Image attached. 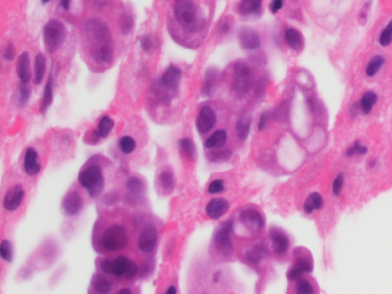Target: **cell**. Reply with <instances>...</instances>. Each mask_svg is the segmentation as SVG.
I'll return each mask as SVG.
<instances>
[{
	"instance_id": "cell-1",
	"label": "cell",
	"mask_w": 392,
	"mask_h": 294,
	"mask_svg": "<svg viewBox=\"0 0 392 294\" xmlns=\"http://www.w3.org/2000/svg\"><path fill=\"white\" fill-rule=\"evenodd\" d=\"M84 35L90 54L100 66L109 65L115 53L112 33L105 22L98 19H90L84 24Z\"/></svg>"
},
{
	"instance_id": "cell-2",
	"label": "cell",
	"mask_w": 392,
	"mask_h": 294,
	"mask_svg": "<svg viewBox=\"0 0 392 294\" xmlns=\"http://www.w3.org/2000/svg\"><path fill=\"white\" fill-rule=\"evenodd\" d=\"M174 15L180 25L187 32L198 31L202 26L203 20L199 16L193 0H175Z\"/></svg>"
},
{
	"instance_id": "cell-3",
	"label": "cell",
	"mask_w": 392,
	"mask_h": 294,
	"mask_svg": "<svg viewBox=\"0 0 392 294\" xmlns=\"http://www.w3.org/2000/svg\"><path fill=\"white\" fill-rule=\"evenodd\" d=\"M78 182L91 198H97L105 185L103 169L98 165H91L83 169L78 175Z\"/></svg>"
},
{
	"instance_id": "cell-4",
	"label": "cell",
	"mask_w": 392,
	"mask_h": 294,
	"mask_svg": "<svg viewBox=\"0 0 392 294\" xmlns=\"http://www.w3.org/2000/svg\"><path fill=\"white\" fill-rule=\"evenodd\" d=\"M129 242L128 231L123 225L113 224L104 230L100 244L106 252H119L125 249Z\"/></svg>"
},
{
	"instance_id": "cell-5",
	"label": "cell",
	"mask_w": 392,
	"mask_h": 294,
	"mask_svg": "<svg viewBox=\"0 0 392 294\" xmlns=\"http://www.w3.org/2000/svg\"><path fill=\"white\" fill-rule=\"evenodd\" d=\"M44 45L49 53H55L61 48L66 39V26L59 20H50L43 30Z\"/></svg>"
},
{
	"instance_id": "cell-6",
	"label": "cell",
	"mask_w": 392,
	"mask_h": 294,
	"mask_svg": "<svg viewBox=\"0 0 392 294\" xmlns=\"http://www.w3.org/2000/svg\"><path fill=\"white\" fill-rule=\"evenodd\" d=\"M254 83V73L245 62L235 63L233 70V90L238 95H246L252 89Z\"/></svg>"
},
{
	"instance_id": "cell-7",
	"label": "cell",
	"mask_w": 392,
	"mask_h": 294,
	"mask_svg": "<svg viewBox=\"0 0 392 294\" xmlns=\"http://www.w3.org/2000/svg\"><path fill=\"white\" fill-rule=\"evenodd\" d=\"M234 223L231 220H228L224 222L219 229L216 230L214 235V244H215L216 249L224 256H229L233 254L234 247L233 242H231V232H233Z\"/></svg>"
},
{
	"instance_id": "cell-8",
	"label": "cell",
	"mask_w": 392,
	"mask_h": 294,
	"mask_svg": "<svg viewBox=\"0 0 392 294\" xmlns=\"http://www.w3.org/2000/svg\"><path fill=\"white\" fill-rule=\"evenodd\" d=\"M138 273V266L132 260L127 256H117L115 260H112V271L110 275L122 279H132Z\"/></svg>"
},
{
	"instance_id": "cell-9",
	"label": "cell",
	"mask_w": 392,
	"mask_h": 294,
	"mask_svg": "<svg viewBox=\"0 0 392 294\" xmlns=\"http://www.w3.org/2000/svg\"><path fill=\"white\" fill-rule=\"evenodd\" d=\"M138 248L144 254H151L158 245V230L152 223L144 226L138 237Z\"/></svg>"
},
{
	"instance_id": "cell-10",
	"label": "cell",
	"mask_w": 392,
	"mask_h": 294,
	"mask_svg": "<svg viewBox=\"0 0 392 294\" xmlns=\"http://www.w3.org/2000/svg\"><path fill=\"white\" fill-rule=\"evenodd\" d=\"M217 122V115L212 107L204 105L199 109L198 115L196 119V128L200 135H206L210 130L214 129Z\"/></svg>"
},
{
	"instance_id": "cell-11",
	"label": "cell",
	"mask_w": 392,
	"mask_h": 294,
	"mask_svg": "<svg viewBox=\"0 0 392 294\" xmlns=\"http://www.w3.org/2000/svg\"><path fill=\"white\" fill-rule=\"evenodd\" d=\"M240 220L247 230L252 232H260L264 226V217L259 210L247 208L240 213Z\"/></svg>"
},
{
	"instance_id": "cell-12",
	"label": "cell",
	"mask_w": 392,
	"mask_h": 294,
	"mask_svg": "<svg viewBox=\"0 0 392 294\" xmlns=\"http://www.w3.org/2000/svg\"><path fill=\"white\" fill-rule=\"evenodd\" d=\"M181 78H182V72H181V69L179 67L172 65L165 70V73L162 74L159 82L161 83V85L167 91L174 96L176 93L177 89H179Z\"/></svg>"
},
{
	"instance_id": "cell-13",
	"label": "cell",
	"mask_w": 392,
	"mask_h": 294,
	"mask_svg": "<svg viewBox=\"0 0 392 294\" xmlns=\"http://www.w3.org/2000/svg\"><path fill=\"white\" fill-rule=\"evenodd\" d=\"M83 199L77 191H70L62 200V210L67 216H76L82 212Z\"/></svg>"
},
{
	"instance_id": "cell-14",
	"label": "cell",
	"mask_w": 392,
	"mask_h": 294,
	"mask_svg": "<svg viewBox=\"0 0 392 294\" xmlns=\"http://www.w3.org/2000/svg\"><path fill=\"white\" fill-rule=\"evenodd\" d=\"M23 199H25V189L22 188V185L18 184L6 192L4 196V208L7 212H15L21 207Z\"/></svg>"
},
{
	"instance_id": "cell-15",
	"label": "cell",
	"mask_w": 392,
	"mask_h": 294,
	"mask_svg": "<svg viewBox=\"0 0 392 294\" xmlns=\"http://www.w3.org/2000/svg\"><path fill=\"white\" fill-rule=\"evenodd\" d=\"M23 169H25L26 175L30 177H35L41 172L42 166L39 162L38 153L31 147L26 151L25 158H23Z\"/></svg>"
},
{
	"instance_id": "cell-16",
	"label": "cell",
	"mask_w": 392,
	"mask_h": 294,
	"mask_svg": "<svg viewBox=\"0 0 392 294\" xmlns=\"http://www.w3.org/2000/svg\"><path fill=\"white\" fill-rule=\"evenodd\" d=\"M229 209V202L223 198L212 199L206 205L205 213L206 215L212 220H219Z\"/></svg>"
},
{
	"instance_id": "cell-17",
	"label": "cell",
	"mask_w": 392,
	"mask_h": 294,
	"mask_svg": "<svg viewBox=\"0 0 392 294\" xmlns=\"http://www.w3.org/2000/svg\"><path fill=\"white\" fill-rule=\"evenodd\" d=\"M239 43L240 46L246 51H256L260 48L261 42L260 37L252 29L245 28L240 30L239 32Z\"/></svg>"
},
{
	"instance_id": "cell-18",
	"label": "cell",
	"mask_w": 392,
	"mask_h": 294,
	"mask_svg": "<svg viewBox=\"0 0 392 294\" xmlns=\"http://www.w3.org/2000/svg\"><path fill=\"white\" fill-rule=\"evenodd\" d=\"M270 240L271 245H273L274 253L277 255H282L289 249L290 240L287 238V236L283 231H281L279 229H273L270 231Z\"/></svg>"
},
{
	"instance_id": "cell-19",
	"label": "cell",
	"mask_w": 392,
	"mask_h": 294,
	"mask_svg": "<svg viewBox=\"0 0 392 294\" xmlns=\"http://www.w3.org/2000/svg\"><path fill=\"white\" fill-rule=\"evenodd\" d=\"M126 189H127V193H128L130 200H132V201H137V200H139L144 196V193H145V190H146V186H145V184H144L143 180L139 178V177L132 176V177H129V178L127 179Z\"/></svg>"
},
{
	"instance_id": "cell-20",
	"label": "cell",
	"mask_w": 392,
	"mask_h": 294,
	"mask_svg": "<svg viewBox=\"0 0 392 294\" xmlns=\"http://www.w3.org/2000/svg\"><path fill=\"white\" fill-rule=\"evenodd\" d=\"M18 77L23 84H29L31 79V66H30V56L28 52H23L19 56L18 66H16Z\"/></svg>"
},
{
	"instance_id": "cell-21",
	"label": "cell",
	"mask_w": 392,
	"mask_h": 294,
	"mask_svg": "<svg viewBox=\"0 0 392 294\" xmlns=\"http://www.w3.org/2000/svg\"><path fill=\"white\" fill-rule=\"evenodd\" d=\"M158 186L160 191L165 195H170L175 188V180H174V173L169 168L163 169L159 173L158 177Z\"/></svg>"
},
{
	"instance_id": "cell-22",
	"label": "cell",
	"mask_w": 392,
	"mask_h": 294,
	"mask_svg": "<svg viewBox=\"0 0 392 294\" xmlns=\"http://www.w3.org/2000/svg\"><path fill=\"white\" fill-rule=\"evenodd\" d=\"M227 140H228V133L226 130L223 129L216 130L213 135H210L209 138L205 140L204 146H205L206 149H209V151H212V149L222 148V147L226 145Z\"/></svg>"
},
{
	"instance_id": "cell-23",
	"label": "cell",
	"mask_w": 392,
	"mask_h": 294,
	"mask_svg": "<svg viewBox=\"0 0 392 294\" xmlns=\"http://www.w3.org/2000/svg\"><path fill=\"white\" fill-rule=\"evenodd\" d=\"M179 149L181 155L189 161H194L197 158V148L194 143L190 138H182L179 140Z\"/></svg>"
},
{
	"instance_id": "cell-24",
	"label": "cell",
	"mask_w": 392,
	"mask_h": 294,
	"mask_svg": "<svg viewBox=\"0 0 392 294\" xmlns=\"http://www.w3.org/2000/svg\"><path fill=\"white\" fill-rule=\"evenodd\" d=\"M251 123H252V118L249 113H244L240 115L236 124V131L237 136L240 140H245L249 137L250 130H251Z\"/></svg>"
},
{
	"instance_id": "cell-25",
	"label": "cell",
	"mask_w": 392,
	"mask_h": 294,
	"mask_svg": "<svg viewBox=\"0 0 392 294\" xmlns=\"http://www.w3.org/2000/svg\"><path fill=\"white\" fill-rule=\"evenodd\" d=\"M284 38L287 43V45L290 46L291 49H293L294 51H299L303 48L304 42H303V36L301 33L296 30L294 28H287L284 32Z\"/></svg>"
},
{
	"instance_id": "cell-26",
	"label": "cell",
	"mask_w": 392,
	"mask_h": 294,
	"mask_svg": "<svg viewBox=\"0 0 392 294\" xmlns=\"http://www.w3.org/2000/svg\"><path fill=\"white\" fill-rule=\"evenodd\" d=\"M114 125H115V122L114 120L110 118L108 115L103 116L102 119L99 120L98 125H97L96 130V136L98 138H107L109 136V133L112 132V130L114 129Z\"/></svg>"
},
{
	"instance_id": "cell-27",
	"label": "cell",
	"mask_w": 392,
	"mask_h": 294,
	"mask_svg": "<svg viewBox=\"0 0 392 294\" xmlns=\"http://www.w3.org/2000/svg\"><path fill=\"white\" fill-rule=\"evenodd\" d=\"M217 83V72L215 69H209L206 72L205 75V82H204V85L202 88V93L204 96L209 97L212 95L214 89H215Z\"/></svg>"
},
{
	"instance_id": "cell-28",
	"label": "cell",
	"mask_w": 392,
	"mask_h": 294,
	"mask_svg": "<svg viewBox=\"0 0 392 294\" xmlns=\"http://www.w3.org/2000/svg\"><path fill=\"white\" fill-rule=\"evenodd\" d=\"M377 99H378L377 95L374 91H367L363 97H361L359 101L361 112H363L364 114H369L371 109L374 108V106L376 105Z\"/></svg>"
},
{
	"instance_id": "cell-29",
	"label": "cell",
	"mask_w": 392,
	"mask_h": 294,
	"mask_svg": "<svg viewBox=\"0 0 392 294\" xmlns=\"http://www.w3.org/2000/svg\"><path fill=\"white\" fill-rule=\"evenodd\" d=\"M53 96H54V93H53V82H52V77L50 76L48 82H46V85L44 88V93H43V97H42V103H41L42 114H45L46 110L49 109V107L52 105Z\"/></svg>"
},
{
	"instance_id": "cell-30",
	"label": "cell",
	"mask_w": 392,
	"mask_h": 294,
	"mask_svg": "<svg viewBox=\"0 0 392 294\" xmlns=\"http://www.w3.org/2000/svg\"><path fill=\"white\" fill-rule=\"evenodd\" d=\"M92 285L96 292L102 294L110 293L114 289V284L112 280H109L108 278H106V277L104 276H98V275L93 278Z\"/></svg>"
},
{
	"instance_id": "cell-31",
	"label": "cell",
	"mask_w": 392,
	"mask_h": 294,
	"mask_svg": "<svg viewBox=\"0 0 392 294\" xmlns=\"http://www.w3.org/2000/svg\"><path fill=\"white\" fill-rule=\"evenodd\" d=\"M323 206V199L320 193L313 192L308 196L306 201L304 203V210L306 214H312L313 210L321 209Z\"/></svg>"
},
{
	"instance_id": "cell-32",
	"label": "cell",
	"mask_w": 392,
	"mask_h": 294,
	"mask_svg": "<svg viewBox=\"0 0 392 294\" xmlns=\"http://www.w3.org/2000/svg\"><path fill=\"white\" fill-rule=\"evenodd\" d=\"M261 4H262V0H242L238 11L242 15L256 14L261 9Z\"/></svg>"
},
{
	"instance_id": "cell-33",
	"label": "cell",
	"mask_w": 392,
	"mask_h": 294,
	"mask_svg": "<svg viewBox=\"0 0 392 294\" xmlns=\"http://www.w3.org/2000/svg\"><path fill=\"white\" fill-rule=\"evenodd\" d=\"M45 67H46V60L45 56L39 53L37 54L35 59V72H33V81H35V84H41L44 79L45 76Z\"/></svg>"
},
{
	"instance_id": "cell-34",
	"label": "cell",
	"mask_w": 392,
	"mask_h": 294,
	"mask_svg": "<svg viewBox=\"0 0 392 294\" xmlns=\"http://www.w3.org/2000/svg\"><path fill=\"white\" fill-rule=\"evenodd\" d=\"M136 147H137V143L131 136H123L122 138H120L119 140V149L123 153V154L126 155L131 154V153L135 152Z\"/></svg>"
},
{
	"instance_id": "cell-35",
	"label": "cell",
	"mask_w": 392,
	"mask_h": 294,
	"mask_svg": "<svg viewBox=\"0 0 392 294\" xmlns=\"http://www.w3.org/2000/svg\"><path fill=\"white\" fill-rule=\"evenodd\" d=\"M266 249H264L263 246H256L253 247L252 249L249 250V252L246 253V260L249 261L250 263H253V265H257V263H259L261 260L263 259L264 256H266Z\"/></svg>"
},
{
	"instance_id": "cell-36",
	"label": "cell",
	"mask_w": 392,
	"mask_h": 294,
	"mask_svg": "<svg viewBox=\"0 0 392 294\" xmlns=\"http://www.w3.org/2000/svg\"><path fill=\"white\" fill-rule=\"evenodd\" d=\"M0 256L6 262H12L14 257V247L7 239H4L0 244Z\"/></svg>"
},
{
	"instance_id": "cell-37",
	"label": "cell",
	"mask_w": 392,
	"mask_h": 294,
	"mask_svg": "<svg viewBox=\"0 0 392 294\" xmlns=\"http://www.w3.org/2000/svg\"><path fill=\"white\" fill-rule=\"evenodd\" d=\"M383 63H384V58L381 55H376L375 58L371 59L370 62L368 63L366 69V74L368 77H373V76L376 75L378 70L381 69V67L383 66Z\"/></svg>"
},
{
	"instance_id": "cell-38",
	"label": "cell",
	"mask_w": 392,
	"mask_h": 294,
	"mask_svg": "<svg viewBox=\"0 0 392 294\" xmlns=\"http://www.w3.org/2000/svg\"><path fill=\"white\" fill-rule=\"evenodd\" d=\"M30 96H31V89L29 88L28 84H23L21 83L19 88V105L23 107L29 102Z\"/></svg>"
},
{
	"instance_id": "cell-39",
	"label": "cell",
	"mask_w": 392,
	"mask_h": 294,
	"mask_svg": "<svg viewBox=\"0 0 392 294\" xmlns=\"http://www.w3.org/2000/svg\"><path fill=\"white\" fill-rule=\"evenodd\" d=\"M380 44L384 48H387L388 45H390L392 43V21L388 23V25L385 26V29L381 32L380 35Z\"/></svg>"
},
{
	"instance_id": "cell-40",
	"label": "cell",
	"mask_w": 392,
	"mask_h": 294,
	"mask_svg": "<svg viewBox=\"0 0 392 294\" xmlns=\"http://www.w3.org/2000/svg\"><path fill=\"white\" fill-rule=\"evenodd\" d=\"M226 191V185H224L223 179H214L209 183V188H207V192L209 195H217V193H222Z\"/></svg>"
},
{
	"instance_id": "cell-41",
	"label": "cell",
	"mask_w": 392,
	"mask_h": 294,
	"mask_svg": "<svg viewBox=\"0 0 392 294\" xmlns=\"http://www.w3.org/2000/svg\"><path fill=\"white\" fill-rule=\"evenodd\" d=\"M133 25H135V23H133V19L128 14L123 15L121 20H120V28H121L123 33L131 32L133 30Z\"/></svg>"
},
{
	"instance_id": "cell-42",
	"label": "cell",
	"mask_w": 392,
	"mask_h": 294,
	"mask_svg": "<svg viewBox=\"0 0 392 294\" xmlns=\"http://www.w3.org/2000/svg\"><path fill=\"white\" fill-rule=\"evenodd\" d=\"M296 292L299 294H310L313 293L314 290L310 282H307V280L305 279H298L296 285Z\"/></svg>"
},
{
	"instance_id": "cell-43",
	"label": "cell",
	"mask_w": 392,
	"mask_h": 294,
	"mask_svg": "<svg viewBox=\"0 0 392 294\" xmlns=\"http://www.w3.org/2000/svg\"><path fill=\"white\" fill-rule=\"evenodd\" d=\"M368 151V148L365 145H361L359 142L354 143L353 145L350 147V149L347 151V156H351V155H364L366 154Z\"/></svg>"
},
{
	"instance_id": "cell-44",
	"label": "cell",
	"mask_w": 392,
	"mask_h": 294,
	"mask_svg": "<svg viewBox=\"0 0 392 294\" xmlns=\"http://www.w3.org/2000/svg\"><path fill=\"white\" fill-rule=\"evenodd\" d=\"M210 161L213 162H220V161H226L231 156L230 151H221V152H214L213 154H210Z\"/></svg>"
},
{
	"instance_id": "cell-45",
	"label": "cell",
	"mask_w": 392,
	"mask_h": 294,
	"mask_svg": "<svg viewBox=\"0 0 392 294\" xmlns=\"http://www.w3.org/2000/svg\"><path fill=\"white\" fill-rule=\"evenodd\" d=\"M343 185H344V175L343 173H340V175L335 178L333 183V192L335 196L340 195L341 189H343Z\"/></svg>"
},
{
	"instance_id": "cell-46",
	"label": "cell",
	"mask_w": 392,
	"mask_h": 294,
	"mask_svg": "<svg viewBox=\"0 0 392 294\" xmlns=\"http://www.w3.org/2000/svg\"><path fill=\"white\" fill-rule=\"evenodd\" d=\"M154 42L151 36H144L142 39H140V49H143L144 52H151V49H153Z\"/></svg>"
},
{
	"instance_id": "cell-47",
	"label": "cell",
	"mask_w": 392,
	"mask_h": 294,
	"mask_svg": "<svg viewBox=\"0 0 392 294\" xmlns=\"http://www.w3.org/2000/svg\"><path fill=\"white\" fill-rule=\"evenodd\" d=\"M296 266L299 269L303 270L304 272L312 271V263L306 259H299V260H298V262H297Z\"/></svg>"
},
{
	"instance_id": "cell-48",
	"label": "cell",
	"mask_w": 392,
	"mask_h": 294,
	"mask_svg": "<svg viewBox=\"0 0 392 294\" xmlns=\"http://www.w3.org/2000/svg\"><path fill=\"white\" fill-rule=\"evenodd\" d=\"M303 273H304L303 270L298 268L297 266H294L293 268L290 270L289 273H287V278H289L290 280H298V279L300 278Z\"/></svg>"
},
{
	"instance_id": "cell-49",
	"label": "cell",
	"mask_w": 392,
	"mask_h": 294,
	"mask_svg": "<svg viewBox=\"0 0 392 294\" xmlns=\"http://www.w3.org/2000/svg\"><path fill=\"white\" fill-rule=\"evenodd\" d=\"M100 269L106 275H110V271H112V260L109 259H104L100 262Z\"/></svg>"
},
{
	"instance_id": "cell-50",
	"label": "cell",
	"mask_w": 392,
	"mask_h": 294,
	"mask_svg": "<svg viewBox=\"0 0 392 294\" xmlns=\"http://www.w3.org/2000/svg\"><path fill=\"white\" fill-rule=\"evenodd\" d=\"M14 56H15L14 46H13L12 44H8L7 46H6V49L4 51V58L6 60H8V61H12V60L14 59Z\"/></svg>"
},
{
	"instance_id": "cell-51",
	"label": "cell",
	"mask_w": 392,
	"mask_h": 294,
	"mask_svg": "<svg viewBox=\"0 0 392 294\" xmlns=\"http://www.w3.org/2000/svg\"><path fill=\"white\" fill-rule=\"evenodd\" d=\"M283 1L284 0H273V1L270 2V6H269L270 12L274 13V14H276V13L283 7Z\"/></svg>"
},
{
	"instance_id": "cell-52",
	"label": "cell",
	"mask_w": 392,
	"mask_h": 294,
	"mask_svg": "<svg viewBox=\"0 0 392 294\" xmlns=\"http://www.w3.org/2000/svg\"><path fill=\"white\" fill-rule=\"evenodd\" d=\"M267 122H268V114L267 113H262V114L260 115L259 122H258V129H259L260 131H262V130L266 128Z\"/></svg>"
},
{
	"instance_id": "cell-53",
	"label": "cell",
	"mask_w": 392,
	"mask_h": 294,
	"mask_svg": "<svg viewBox=\"0 0 392 294\" xmlns=\"http://www.w3.org/2000/svg\"><path fill=\"white\" fill-rule=\"evenodd\" d=\"M70 1H72V0H60V4H61V7L65 9V11H68V9H69Z\"/></svg>"
},
{
	"instance_id": "cell-54",
	"label": "cell",
	"mask_w": 392,
	"mask_h": 294,
	"mask_svg": "<svg viewBox=\"0 0 392 294\" xmlns=\"http://www.w3.org/2000/svg\"><path fill=\"white\" fill-rule=\"evenodd\" d=\"M220 30H221V32H222V33H227L230 30V24L228 22H223L222 24H221Z\"/></svg>"
},
{
	"instance_id": "cell-55",
	"label": "cell",
	"mask_w": 392,
	"mask_h": 294,
	"mask_svg": "<svg viewBox=\"0 0 392 294\" xmlns=\"http://www.w3.org/2000/svg\"><path fill=\"white\" fill-rule=\"evenodd\" d=\"M166 293L167 294H176L177 293V289L175 286H169L168 289L166 290Z\"/></svg>"
},
{
	"instance_id": "cell-56",
	"label": "cell",
	"mask_w": 392,
	"mask_h": 294,
	"mask_svg": "<svg viewBox=\"0 0 392 294\" xmlns=\"http://www.w3.org/2000/svg\"><path fill=\"white\" fill-rule=\"evenodd\" d=\"M119 293H132V291L130 290V289H120L119 290Z\"/></svg>"
},
{
	"instance_id": "cell-57",
	"label": "cell",
	"mask_w": 392,
	"mask_h": 294,
	"mask_svg": "<svg viewBox=\"0 0 392 294\" xmlns=\"http://www.w3.org/2000/svg\"><path fill=\"white\" fill-rule=\"evenodd\" d=\"M42 1H43V4H46V2L51 1V0H42Z\"/></svg>"
}]
</instances>
